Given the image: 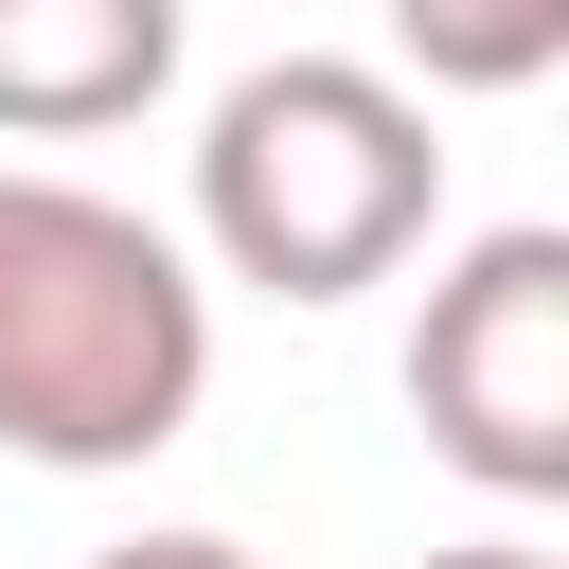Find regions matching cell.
I'll use <instances>...</instances> for the list:
<instances>
[{"mask_svg":"<svg viewBox=\"0 0 569 569\" xmlns=\"http://www.w3.org/2000/svg\"><path fill=\"white\" fill-rule=\"evenodd\" d=\"M213 391V284L160 213L0 160V445L53 480H124Z\"/></svg>","mask_w":569,"mask_h":569,"instance_id":"obj_1","label":"cell"},{"mask_svg":"<svg viewBox=\"0 0 569 569\" xmlns=\"http://www.w3.org/2000/svg\"><path fill=\"white\" fill-rule=\"evenodd\" d=\"M445 231V124L373 53H267L196 124V249L267 302H356Z\"/></svg>","mask_w":569,"mask_h":569,"instance_id":"obj_2","label":"cell"},{"mask_svg":"<svg viewBox=\"0 0 569 569\" xmlns=\"http://www.w3.org/2000/svg\"><path fill=\"white\" fill-rule=\"evenodd\" d=\"M409 409H427V462H462L498 516H551L569 498V231L551 213L462 231L427 267Z\"/></svg>","mask_w":569,"mask_h":569,"instance_id":"obj_3","label":"cell"},{"mask_svg":"<svg viewBox=\"0 0 569 569\" xmlns=\"http://www.w3.org/2000/svg\"><path fill=\"white\" fill-rule=\"evenodd\" d=\"M178 0H0V142H107L178 89Z\"/></svg>","mask_w":569,"mask_h":569,"instance_id":"obj_4","label":"cell"},{"mask_svg":"<svg viewBox=\"0 0 569 569\" xmlns=\"http://www.w3.org/2000/svg\"><path fill=\"white\" fill-rule=\"evenodd\" d=\"M409 89H533L569 53V0H373Z\"/></svg>","mask_w":569,"mask_h":569,"instance_id":"obj_5","label":"cell"},{"mask_svg":"<svg viewBox=\"0 0 569 569\" xmlns=\"http://www.w3.org/2000/svg\"><path fill=\"white\" fill-rule=\"evenodd\" d=\"M89 569H267V551H249V533H196V516H178V533H107Z\"/></svg>","mask_w":569,"mask_h":569,"instance_id":"obj_6","label":"cell"},{"mask_svg":"<svg viewBox=\"0 0 569 569\" xmlns=\"http://www.w3.org/2000/svg\"><path fill=\"white\" fill-rule=\"evenodd\" d=\"M427 569H551V551H533V533H445Z\"/></svg>","mask_w":569,"mask_h":569,"instance_id":"obj_7","label":"cell"}]
</instances>
